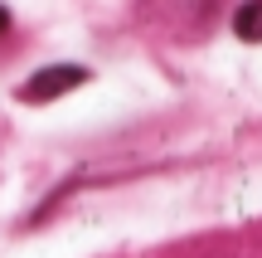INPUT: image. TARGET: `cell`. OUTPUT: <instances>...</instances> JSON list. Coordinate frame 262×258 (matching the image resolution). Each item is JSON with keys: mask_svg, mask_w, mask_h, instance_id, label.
Listing matches in <instances>:
<instances>
[{"mask_svg": "<svg viewBox=\"0 0 262 258\" xmlns=\"http://www.w3.org/2000/svg\"><path fill=\"white\" fill-rule=\"evenodd\" d=\"M78 83H88V68H78V64H49V68H39L29 83H19V103H54V97H63L68 88H78Z\"/></svg>", "mask_w": 262, "mask_h": 258, "instance_id": "6da1fadb", "label": "cell"}, {"mask_svg": "<svg viewBox=\"0 0 262 258\" xmlns=\"http://www.w3.org/2000/svg\"><path fill=\"white\" fill-rule=\"evenodd\" d=\"M5 29H10V10L0 5V34H5Z\"/></svg>", "mask_w": 262, "mask_h": 258, "instance_id": "3957f363", "label": "cell"}, {"mask_svg": "<svg viewBox=\"0 0 262 258\" xmlns=\"http://www.w3.org/2000/svg\"><path fill=\"white\" fill-rule=\"evenodd\" d=\"M233 34L248 39V44H257V39H262V0H243V5H238V15H233Z\"/></svg>", "mask_w": 262, "mask_h": 258, "instance_id": "7a4b0ae2", "label": "cell"}]
</instances>
